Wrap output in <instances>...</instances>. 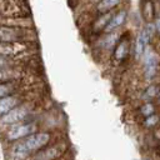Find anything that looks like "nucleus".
Returning a JSON list of instances; mask_svg holds the SVG:
<instances>
[{
    "label": "nucleus",
    "mask_w": 160,
    "mask_h": 160,
    "mask_svg": "<svg viewBox=\"0 0 160 160\" xmlns=\"http://www.w3.org/2000/svg\"><path fill=\"white\" fill-rule=\"evenodd\" d=\"M21 72L18 69H10V70H1L0 69V82L8 81V80H14V79H20Z\"/></svg>",
    "instance_id": "obj_17"
},
{
    "label": "nucleus",
    "mask_w": 160,
    "mask_h": 160,
    "mask_svg": "<svg viewBox=\"0 0 160 160\" xmlns=\"http://www.w3.org/2000/svg\"><path fill=\"white\" fill-rule=\"evenodd\" d=\"M126 19H128V11H126L125 9L119 10L116 14H112L110 21L108 22L106 28L104 29V32H106V34H109V32H114L116 29L121 28V26L125 24Z\"/></svg>",
    "instance_id": "obj_11"
},
{
    "label": "nucleus",
    "mask_w": 160,
    "mask_h": 160,
    "mask_svg": "<svg viewBox=\"0 0 160 160\" xmlns=\"http://www.w3.org/2000/svg\"><path fill=\"white\" fill-rule=\"evenodd\" d=\"M122 0H99L95 5V10L99 14H106L114 10L116 6L121 4Z\"/></svg>",
    "instance_id": "obj_13"
},
{
    "label": "nucleus",
    "mask_w": 160,
    "mask_h": 160,
    "mask_svg": "<svg viewBox=\"0 0 160 160\" xmlns=\"http://www.w3.org/2000/svg\"><path fill=\"white\" fill-rule=\"evenodd\" d=\"M22 84L24 82L20 79H14V80H8V81L0 82V98L19 94L21 91Z\"/></svg>",
    "instance_id": "obj_10"
},
{
    "label": "nucleus",
    "mask_w": 160,
    "mask_h": 160,
    "mask_svg": "<svg viewBox=\"0 0 160 160\" xmlns=\"http://www.w3.org/2000/svg\"><path fill=\"white\" fill-rule=\"evenodd\" d=\"M154 26H155V30L160 34V18H158L156 20H155V24H154Z\"/></svg>",
    "instance_id": "obj_22"
},
{
    "label": "nucleus",
    "mask_w": 160,
    "mask_h": 160,
    "mask_svg": "<svg viewBox=\"0 0 160 160\" xmlns=\"http://www.w3.org/2000/svg\"><path fill=\"white\" fill-rule=\"evenodd\" d=\"M30 10L24 0H0V15L5 18H28Z\"/></svg>",
    "instance_id": "obj_5"
},
{
    "label": "nucleus",
    "mask_w": 160,
    "mask_h": 160,
    "mask_svg": "<svg viewBox=\"0 0 160 160\" xmlns=\"http://www.w3.org/2000/svg\"><path fill=\"white\" fill-rule=\"evenodd\" d=\"M155 26L152 22H148L145 25V28H142V30L139 32L138 38H136V42H135V56L136 58H140L144 55L151 38L154 36V32H155Z\"/></svg>",
    "instance_id": "obj_7"
},
{
    "label": "nucleus",
    "mask_w": 160,
    "mask_h": 160,
    "mask_svg": "<svg viewBox=\"0 0 160 160\" xmlns=\"http://www.w3.org/2000/svg\"><path fill=\"white\" fill-rule=\"evenodd\" d=\"M159 69V58L156 52L149 50L144 58V75L146 79H154Z\"/></svg>",
    "instance_id": "obj_8"
},
{
    "label": "nucleus",
    "mask_w": 160,
    "mask_h": 160,
    "mask_svg": "<svg viewBox=\"0 0 160 160\" xmlns=\"http://www.w3.org/2000/svg\"><path fill=\"white\" fill-rule=\"evenodd\" d=\"M36 108L34 101H24L22 104H20L19 106L14 108L12 110H10L9 112H6L5 115L0 116V122L2 125H15L19 122H24V121H29V116L32 114L34 109Z\"/></svg>",
    "instance_id": "obj_3"
},
{
    "label": "nucleus",
    "mask_w": 160,
    "mask_h": 160,
    "mask_svg": "<svg viewBox=\"0 0 160 160\" xmlns=\"http://www.w3.org/2000/svg\"><path fill=\"white\" fill-rule=\"evenodd\" d=\"M66 150H68L66 141H56L39 150L36 154L31 156L32 158L31 160H58L66 152Z\"/></svg>",
    "instance_id": "obj_6"
},
{
    "label": "nucleus",
    "mask_w": 160,
    "mask_h": 160,
    "mask_svg": "<svg viewBox=\"0 0 160 160\" xmlns=\"http://www.w3.org/2000/svg\"><path fill=\"white\" fill-rule=\"evenodd\" d=\"M158 99L160 100V89H159V91H158Z\"/></svg>",
    "instance_id": "obj_23"
},
{
    "label": "nucleus",
    "mask_w": 160,
    "mask_h": 160,
    "mask_svg": "<svg viewBox=\"0 0 160 160\" xmlns=\"http://www.w3.org/2000/svg\"><path fill=\"white\" fill-rule=\"evenodd\" d=\"M24 101H26L24 99L22 94H14L10 96H5V98H0V116L5 115L6 112H9L10 110H12L14 108L19 106L20 104H22Z\"/></svg>",
    "instance_id": "obj_9"
},
{
    "label": "nucleus",
    "mask_w": 160,
    "mask_h": 160,
    "mask_svg": "<svg viewBox=\"0 0 160 160\" xmlns=\"http://www.w3.org/2000/svg\"><path fill=\"white\" fill-rule=\"evenodd\" d=\"M155 105L152 104V102H150V101H146L144 105H141L140 106V109H139V111H140V114L144 116V118H148V116H150V115H152V114H155Z\"/></svg>",
    "instance_id": "obj_19"
},
{
    "label": "nucleus",
    "mask_w": 160,
    "mask_h": 160,
    "mask_svg": "<svg viewBox=\"0 0 160 160\" xmlns=\"http://www.w3.org/2000/svg\"><path fill=\"white\" fill-rule=\"evenodd\" d=\"M38 129V125L36 122L34 121H24V122H19V124H15V125H10L6 131L4 132V140L6 142H15V141H19V140H22L25 139L26 136L34 134Z\"/></svg>",
    "instance_id": "obj_4"
},
{
    "label": "nucleus",
    "mask_w": 160,
    "mask_h": 160,
    "mask_svg": "<svg viewBox=\"0 0 160 160\" xmlns=\"http://www.w3.org/2000/svg\"><path fill=\"white\" fill-rule=\"evenodd\" d=\"M159 122H160V116L156 115V114H152V115L145 118V120H144V126L148 128V129H152V128L158 126Z\"/></svg>",
    "instance_id": "obj_21"
},
{
    "label": "nucleus",
    "mask_w": 160,
    "mask_h": 160,
    "mask_svg": "<svg viewBox=\"0 0 160 160\" xmlns=\"http://www.w3.org/2000/svg\"><path fill=\"white\" fill-rule=\"evenodd\" d=\"M21 64L20 60H16L14 58H9L5 55H0V69L1 70H10V69H18V66Z\"/></svg>",
    "instance_id": "obj_16"
},
{
    "label": "nucleus",
    "mask_w": 160,
    "mask_h": 160,
    "mask_svg": "<svg viewBox=\"0 0 160 160\" xmlns=\"http://www.w3.org/2000/svg\"><path fill=\"white\" fill-rule=\"evenodd\" d=\"M112 14L111 12H106V14H100V16H98L92 24V31L95 32H100L104 31V29L106 28L108 22L110 21Z\"/></svg>",
    "instance_id": "obj_15"
},
{
    "label": "nucleus",
    "mask_w": 160,
    "mask_h": 160,
    "mask_svg": "<svg viewBox=\"0 0 160 160\" xmlns=\"http://www.w3.org/2000/svg\"><path fill=\"white\" fill-rule=\"evenodd\" d=\"M130 39L129 38H121L115 48H114V52H112V58L116 60V61H122L126 59V56L129 55V51H130Z\"/></svg>",
    "instance_id": "obj_12"
},
{
    "label": "nucleus",
    "mask_w": 160,
    "mask_h": 160,
    "mask_svg": "<svg viewBox=\"0 0 160 160\" xmlns=\"http://www.w3.org/2000/svg\"><path fill=\"white\" fill-rule=\"evenodd\" d=\"M36 39V31L32 28H19L0 25V42H15V41H30Z\"/></svg>",
    "instance_id": "obj_2"
},
{
    "label": "nucleus",
    "mask_w": 160,
    "mask_h": 160,
    "mask_svg": "<svg viewBox=\"0 0 160 160\" xmlns=\"http://www.w3.org/2000/svg\"><path fill=\"white\" fill-rule=\"evenodd\" d=\"M158 91H159V89H158V86H156V85H150V86H148V88L145 89V91H144V94H142V98H141V99L150 101L151 99H154V98H156V96H158Z\"/></svg>",
    "instance_id": "obj_20"
},
{
    "label": "nucleus",
    "mask_w": 160,
    "mask_h": 160,
    "mask_svg": "<svg viewBox=\"0 0 160 160\" xmlns=\"http://www.w3.org/2000/svg\"><path fill=\"white\" fill-rule=\"evenodd\" d=\"M141 15L146 22H151L155 18V8L151 0H144L141 4Z\"/></svg>",
    "instance_id": "obj_14"
},
{
    "label": "nucleus",
    "mask_w": 160,
    "mask_h": 160,
    "mask_svg": "<svg viewBox=\"0 0 160 160\" xmlns=\"http://www.w3.org/2000/svg\"><path fill=\"white\" fill-rule=\"evenodd\" d=\"M52 140L50 131H35L22 140L12 142L9 149V160H26L39 150L48 146Z\"/></svg>",
    "instance_id": "obj_1"
},
{
    "label": "nucleus",
    "mask_w": 160,
    "mask_h": 160,
    "mask_svg": "<svg viewBox=\"0 0 160 160\" xmlns=\"http://www.w3.org/2000/svg\"><path fill=\"white\" fill-rule=\"evenodd\" d=\"M118 34L116 32H109V35H106L105 38H102L100 40V46L102 49H111L115 48L116 42H118Z\"/></svg>",
    "instance_id": "obj_18"
}]
</instances>
